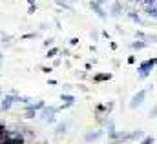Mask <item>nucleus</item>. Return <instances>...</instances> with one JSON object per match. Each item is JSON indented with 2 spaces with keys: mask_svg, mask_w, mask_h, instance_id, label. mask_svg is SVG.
<instances>
[{
  "mask_svg": "<svg viewBox=\"0 0 157 144\" xmlns=\"http://www.w3.org/2000/svg\"><path fill=\"white\" fill-rule=\"evenodd\" d=\"M57 6H60V7H64V9H70V11L73 9V7H71L68 2H64V0H57Z\"/></svg>",
  "mask_w": 157,
  "mask_h": 144,
  "instance_id": "obj_15",
  "label": "nucleus"
},
{
  "mask_svg": "<svg viewBox=\"0 0 157 144\" xmlns=\"http://www.w3.org/2000/svg\"><path fill=\"white\" fill-rule=\"evenodd\" d=\"M9 40H11L9 36H7V35H4V33H2V42H4V44H6V42H9Z\"/></svg>",
  "mask_w": 157,
  "mask_h": 144,
  "instance_id": "obj_24",
  "label": "nucleus"
},
{
  "mask_svg": "<svg viewBox=\"0 0 157 144\" xmlns=\"http://www.w3.org/2000/svg\"><path fill=\"white\" fill-rule=\"evenodd\" d=\"M15 102H17V95H6V97L0 100V109H2V111H7Z\"/></svg>",
  "mask_w": 157,
  "mask_h": 144,
  "instance_id": "obj_3",
  "label": "nucleus"
},
{
  "mask_svg": "<svg viewBox=\"0 0 157 144\" xmlns=\"http://www.w3.org/2000/svg\"><path fill=\"white\" fill-rule=\"evenodd\" d=\"M90 7H91V9H93V11H95V13H97L101 18H106V13H104V9H102L99 4H95V2H90Z\"/></svg>",
  "mask_w": 157,
  "mask_h": 144,
  "instance_id": "obj_6",
  "label": "nucleus"
},
{
  "mask_svg": "<svg viewBox=\"0 0 157 144\" xmlns=\"http://www.w3.org/2000/svg\"><path fill=\"white\" fill-rule=\"evenodd\" d=\"M157 66V57L155 59H148V60H144V62H141L139 64V78H146L150 71H152V68Z\"/></svg>",
  "mask_w": 157,
  "mask_h": 144,
  "instance_id": "obj_1",
  "label": "nucleus"
},
{
  "mask_svg": "<svg viewBox=\"0 0 157 144\" xmlns=\"http://www.w3.org/2000/svg\"><path fill=\"white\" fill-rule=\"evenodd\" d=\"M42 144H49V142H42Z\"/></svg>",
  "mask_w": 157,
  "mask_h": 144,
  "instance_id": "obj_33",
  "label": "nucleus"
},
{
  "mask_svg": "<svg viewBox=\"0 0 157 144\" xmlns=\"http://www.w3.org/2000/svg\"><path fill=\"white\" fill-rule=\"evenodd\" d=\"M37 11V6H29V13H35Z\"/></svg>",
  "mask_w": 157,
  "mask_h": 144,
  "instance_id": "obj_27",
  "label": "nucleus"
},
{
  "mask_svg": "<svg viewBox=\"0 0 157 144\" xmlns=\"http://www.w3.org/2000/svg\"><path fill=\"white\" fill-rule=\"evenodd\" d=\"M0 95H2V91H0Z\"/></svg>",
  "mask_w": 157,
  "mask_h": 144,
  "instance_id": "obj_35",
  "label": "nucleus"
},
{
  "mask_svg": "<svg viewBox=\"0 0 157 144\" xmlns=\"http://www.w3.org/2000/svg\"><path fill=\"white\" fill-rule=\"evenodd\" d=\"M128 17H130V18H132L133 22H137V24H141V17H139V15H137L135 11H130V13H128Z\"/></svg>",
  "mask_w": 157,
  "mask_h": 144,
  "instance_id": "obj_14",
  "label": "nucleus"
},
{
  "mask_svg": "<svg viewBox=\"0 0 157 144\" xmlns=\"http://www.w3.org/2000/svg\"><path fill=\"white\" fill-rule=\"evenodd\" d=\"M102 135H104V131H102V130L90 131V133H86V135H84V141H86V142H91V141H97V139H101Z\"/></svg>",
  "mask_w": 157,
  "mask_h": 144,
  "instance_id": "obj_5",
  "label": "nucleus"
},
{
  "mask_svg": "<svg viewBox=\"0 0 157 144\" xmlns=\"http://www.w3.org/2000/svg\"><path fill=\"white\" fill-rule=\"evenodd\" d=\"M60 100H62L60 109H66V108H70V106H73V104H75V97H73V95H70V93H62V95H60Z\"/></svg>",
  "mask_w": 157,
  "mask_h": 144,
  "instance_id": "obj_4",
  "label": "nucleus"
},
{
  "mask_svg": "<svg viewBox=\"0 0 157 144\" xmlns=\"http://www.w3.org/2000/svg\"><path fill=\"white\" fill-rule=\"evenodd\" d=\"M60 64H62V59H60V57H57V59L53 60V66H60Z\"/></svg>",
  "mask_w": 157,
  "mask_h": 144,
  "instance_id": "obj_21",
  "label": "nucleus"
},
{
  "mask_svg": "<svg viewBox=\"0 0 157 144\" xmlns=\"http://www.w3.org/2000/svg\"><path fill=\"white\" fill-rule=\"evenodd\" d=\"M24 117H26V119H35V117H37V111L33 109L31 104H28V106H26V115H24Z\"/></svg>",
  "mask_w": 157,
  "mask_h": 144,
  "instance_id": "obj_12",
  "label": "nucleus"
},
{
  "mask_svg": "<svg viewBox=\"0 0 157 144\" xmlns=\"http://www.w3.org/2000/svg\"><path fill=\"white\" fill-rule=\"evenodd\" d=\"M70 44H71V46H77V44H78V38H77V36H75V38H71V40H70Z\"/></svg>",
  "mask_w": 157,
  "mask_h": 144,
  "instance_id": "obj_25",
  "label": "nucleus"
},
{
  "mask_svg": "<svg viewBox=\"0 0 157 144\" xmlns=\"http://www.w3.org/2000/svg\"><path fill=\"white\" fill-rule=\"evenodd\" d=\"M28 4H29V6H35V0H28Z\"/></svg>",
  "mask_w": 157,
  "mask_h": 144,
  "instance_id": "obj_31",
  "label": "nucleus"
},
{
  "mask_svg": "<svg viewBox=\"0 0 157 144\" xmlns=\"http://www.w3.org/2000/svg\"><path fill=\"white\" fill-rule=\"evenodd\" d=\"M146 95H148V89H139V91L132 97V100H130V108L135 109V108H139V106H143Z\"/></svg>",
  "mask_w": 157,
  "mask_h": 144,
  "instance_id": "obj_2",
  "label": "nucleus"
},
{
  "mask_svg": "<svg viewBox=\"0 0 157 144\" xmlns=\"http://www.w3.org/2000/svg\"><path fill=\"white\" fill-rule=\"evenodd\" d=\"M154 142H155V139H154L152 135H146V137L141 141V144H154Z\"/></svg>",
  "mask_w": 157,
  "mask_h": 144,
  "instance_id": "obj_16",
  "label": "nucleus"
},
{
  "mask_svg": "<svg viewBox=\"0 0 157 144\" xmlns=\"http://www.w3.org/2000/svg\"><path fill=\"white\" fill-rule=\"evenodd\" d=\"M113 108H115V102H113V100H112V102H108V104H106V115H110Z\"/></svg>",
  "mask_w": 157,
  "mask_h": 144,
  "instance_id": "obj_17",
  "label": "nucleus"
},
{
  "mask_svg": "<svg viewBox=\"0 0 157 144\" xmlns=\"http://www.w3.org/2000/svg\"><path fill=\"white\" fill-rule=\"evenodd\" d=\"M150 117H152V119H155V117H157V106L152 109V111H150Z\"/></svg>",
  "mask_w": 157,
  "mask_h": 144,
  "instance_id": "obj_22",
  "label": "nucleus"
},
{
  "mask_svg": "<svg viewBox=\"0 0 157 144\" xmlns=\"http://www.w3.org/2000/svg\"><path fill=\"white\" fill-rule=\"evenodd\" d=\"M91 2H95V4H99V6H101V4H102V2H106V0H91Z\"/></svg>",
  "mask_w": 157,
  "mask_h": 144,
  "instance_id": "obj_30",
  "label": "nucleus"
},
{
  "mask_svg": "<svg viewBox=\"0 0 157 144\" xmlns=\"http://www.w3.org/2000/svg\"><path fill=\"white\" fill-rule=\"evenodd\" d=\"M144 9H146V15L148 17L157 18V4H154V6H144Z\"/></svg>",
  "mask_w": 157,
  "mask_h": 144,
  "instance_id": "obj_8",
  "label": "nucleus"
},
{
  "mask_svg": "<svg viewBox=\"0 0 157 144\" xmlns=\"http://www.w3.org/2000/svg\"><path fill=\"white\" fill-rule=\"evenodd\" d=\"M112 78V73H97L93 77V82H104V80H110Z\"/></svg>",
  "mask_w": 157,
  "mask_h": 144,
  "instance_id": "obj_7",
  "label": "nucleus"
},
{
  "mask_svg": "<svg viewBox=\"0 0 157 144\" xmlns=\"http://www.w3.org/2000/svg\"><path fill=\"white\" fill-rule=\"evenodd\" d=\"M91 38H93V42H97V40H99V31L93 29V31H91Z\"/></svg>",
  "mask_w": 157,
  "mask_h": 144,
  "instance_id": "obj_20",
  "label": "nucleus"
},
{
  "mask_svg": "<svg viewBox=\"0 0 157 144\" xmlns=\"http://www.w3.org/2000/svg\"><path fill=\"white\" fill-rule=\"evenodd\" d=\"M122 13V4L121 2H113V6H112V15L113 17H119Z\"/></svg>",
  "mask_w": 157,
  "mask_h": 144,
  "instance_id": "obj_10",
  "label": "nucleus"
},
{
  "mask_svg": "<svg viewBox=\"0 0 157 144\" xmlns=\"http://www.w3.org/2000/svg\"><path fill=\"white\" fill-rule=\"evenodd\" d=\"M110 47H112V49L115 51V49H117V44H115V42H110Z\"/></svg>",
  "mask_w": 157,
  "mask_h": 144,
  "instance_id": "obj_28",
  "label": "nucleus"
},
{
  "mask_svg": "<svg viewBox=\"0 0 157 144\" xmlns=\"http://www.w3.org/2000/svg\"><path fill=\"white\" fill-rule=\"evenodd\" d=\"M42 71H44V73H51L53 70H51V68H42Z\"/></svg>",
  "mask_w": 157,
  "mask_h": 144,
  "instance_id": "obj_29",
  "label": "nucleus"
},
{
  "mask_svg": "<svg viewBox=\"0 0 157 144\" xmlns=\"http://www.w3.org/2000/svg\"><path fill=\"white\" fill-rule=\"evenodd\" d=\"M128 64H135V57H133V55L128 57Z\"/></svg>",
  "mask_w": 157,
  "mask_h": 144,
  "instance_id": "obj_26",
  "label": "nucleus"
},
{
  "mask_svg": "<svg viewBox=\"0 0 157 144\" xmlns=\"http://www.w3.org/2000/svg\"><path fill=\"white\" fill-rule=\"evenodd\" d=\"M0 66H2V60H0Z\"/></svg>",
  "mask_w": 157,
  "mask_h": 144,
  "instance_id": "obj_34",
  "label": "nucleus"
},
{
  "mask_svg": "<svg viewBox=\"0 0 157 144\" xmlns=\"http://www.w3.org/2000/svg\"><path fill=\"white\" fill-rule=\"evenodd\" d=\"M59 53H60V49H59V47H49V49H48V55H46V57H48V59H55V57H57Z\"/></svg>",
  "mask_w": 157,
  "mask_h": 144,
  "instance_id": "obj_13",
  "label": "nucleus"
},
{
  "mask_svg": "<svg viewBox=\"0 0 157 144\" xmlns=\"http://www.w3.org/2000/svg\"><path fill=\"white\" fill-rule=\"evenodd\" d=\"M95 111H97V113H106V106H104V104H99V106L95 108Z\"/></svg>",
  "mask_w": 157,
  "mask_h": 144,
  "instance_id": "obj_19",
  "label": "nucleus"
},
{
  "mask_svg": "<svg viewBox=\"0 0 157 144\" xmlns=\"http://www.w3.org/2000/svg\"><path fill=\"white\" fill-rule=\"evenodd\" d=\"M0 60H2V51H0Z\"/></svg>",
  "mask_w": 157,
  "mask_h": 144,
  "instance_id": "obj_32",
  "label": "nucleus"
},
{
  "mask_svg": "<svg viewBox=\"0 0 157 144\" xmlns=\"http://www.w3.org/2000/svg\"><path fill=\"white\" fill-rule=\"evenodd\" d=\"M130 46H132V49H137V51H139V49H144V47H148V44H146L144 40H135V42H132Z\"/></svg>",
  "mask_w": 157,
  "mask_h": 144,
  "instance_id": "obj_9",
  "label": "nucleus"
},
{
  "mask_svg": "<svg viewBox=\"0 0 157 144\" xmlns=\"http://www.w3.org/2000/svg\"><path fill=\"white\" fill-rule=\"evenodd\" d=\"M53 42H55V38L51 36V38H48L46 42H44V47H53Z\"/></svg>",
  "mask_w": 157,
  "mask_h": 144,
  "instance_id": "obj_18",
  "label": "nucleus"
},
{
  "mask_svg": "<svg viewBox=\"0 0 157 144\" xmlns=\"http://www.w3.org/2000/svg\"><path fill=\"white\" fill-rule=\"evenodd\" d=\"M66 128H68V122H60V124L57 126V130H55V135H57V137L64 135V133H66Z\"/></svg>",
  "mask_w": 157,
  "mask_h": 144,
  "instance_id": "obj_11",
  "label": "nucleus"
},
{
  "mask_svg": "<svg viewBox=\"0 0 157 144\" xmlns=\"http://www.w3.org/2000/svg\"><path fill=\"white\" fill-rule=\"evenodd\" d=\"M35 36H37L35 33H28V35H24L22 38H26V40H28V38H35Z\"/></svg>",
  "mask_w": 157,
  "mask_h": 144,
  "instance_id": "obj_23",
  "label": "nucleus"
}]
</instances>
